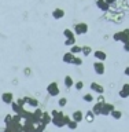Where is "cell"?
Returning <instances> with one entry per match:
<instances>
[{
  "mask_svg": "<svg viewBox=\"0 0 129 132\" xmlns=\"http://www.w3.org/2000/svg\"><path fill=\"white\" fill-rule=\"evenodd\" d=\"M102 106H103V103L102 102H98V103H95L93 107H92V113L95 116H99V114H102Z\"/></svg>",
  "mask_w": 129,
  "mask_h": 132,
  "instance_id": "obj_15",
  "label": "cell"
},
{
  "mask_svg": "<svg viewBox=\"0 0 129 132\" xmlns=\"http://www.w3.org/2000/svg\"><path fill=\"white\" fill-rule=\"evenodd\" d=\"M81 54H82V55H85V56H88V55L92 54V48H91L89 45H84V47L81 48Z\"/></svg>",
  "mask_w": 129,
  "mask_h": 132,
  "instance_id": "obj_19",
  "label": "cell"
},
{
  "mask_svg": "<svg viewBox=\"0 0 129 132\" xmlns=\"http://www.w3.org/2000/svg\"><path fill=\"white\" fill-rule=\"evenodd\" d=\"M63 117H65L63 111H59V114H58V116H55V117H52L51 122H52L55 127H58V128L66 127V124H65V121H63Z\"/></svg>",
  "mask_w": 129,
  "mask_h": 132,
  "instance_id": "obj_4",
  "label": "cell"
},
{
  "mask_svg": "<svg viewBox=\"0 0 129 132\" xmlns=\"http://www.w3.org/2000/svg\"><path fill=\"white\" fill-rule=\"evenodd\" d=\"M82 101L87 102V103H91L93 101V96H92V94H85L84 96H82Z\"/></svg>",
  "mask_w": 129,
  "mask_h": 132,
  "instance_id": "obj_24",
  "label": "cell"
},
{
  "mask_svg": "<svg viewBox=\"0 0 129 132\" xmlns=\"http://www.w3.org/2000/svg\"><path fill=\"white\" fill-rule=\"evenodd\" d=\"M52 16L55 19H61V18H63V16H65V11L62 10V8H55V10L52 11Z\"/></svg>",
  "mask_w": 129,
  "mask_h": 132,
  "instance_id": "obj_14",
  "label": "cell"
},
{
  "mask_svg": "<svg viewBox=\"0 0 129 132\" xmlns=\"http://www.w3.org/2000/svg\"><path fill=\"white\" fill-rule=\"evenodd\" d=\"M119 96L121 98H129V84H124L122 88L119 89Z\"/></svg>",
  "mask_w": 129,
  "mask_h": 132,
  "instance_id": "obj_13",
  "label": "cell"
},
{
  "mask_svg": "<svg viewBox=\"0 0 129 132\" xmlns=\"http://www.w3.org/2000/svg\"><path fill=\"white\" fill-rule=\"evenodd\" d=\"M66 127H67L69 129H77L78 122H76V121H73V120H72V121H69V122H67V125H66Z\"/></svg>",
  "mask_w": 129,
  "mask_h": 132,
  "instance_id": "obj_25",
  "label": "cell"
},
{
  "mask_svg": "<svg viewBox=\"0 0 129 132\" xmlns=\"http://www.w3.org/2000/svg\"><path fill=\"white\" fill-rule=\"evenodd\" d=\"M11 122H12V116L11 114H7L6 117H4V124H6V127H8Z\"/></svg>",
  "mask_w": 129,
  "mask_h": 132,
  "instance_id": "obj_27",
  "label": "cell"
},
{
  "mask_svg": "<svg viewBox=\"0 0 129 132\" xmlns=\"http://www.w3.org/2000/svg\"><path fill=\"white\" fill-rule=\"evenodd\" d=\"M93 70H95V73L96 74H105V70H106V68H105V63L103 62H100V61H96L93 63Z\"/></svg>",
  "mask_w": 129,
  "mask_h": 132,
  "instance_id": "obj_5",
  "label": "cell"
},
{
  "mask_svg": "<svg viewBox=\"0 0 129 132\" xmlns=\"http://www.w3.org/2000/svg\"><path fill=\"white\" fill-rule=\"evenodd\" d=\"M47 92L49 96H59V87H58V82L54 81V82H49L47 85Z\"/></svg>",
  "mask_w": 129,
  "mask_h": 132,
  "instance_id": "obj_1",
  "label": "cell"
},
{
  "mask_svg": "<svg viewBox=\"0 0 129 132\" xmlns=\"http://www.w3.org/2000/svg\"><path fill=\"white\" fill-rule=\"evenodd\" d=\"M110 116H111V117H113L114 120H119V118L122 117V113H121L119 110H115V109H114V110L110 113Z\"/></svg>",
  "mask_w": 129,
  "mask_h": 132,
  "instance_id": "obj_22",
  "label": "cell"
},
{
  "mask_svg": "<svg viewBox=\"0 0 129 132\" xmlns=\"http://www.w3.org/2000/svg\"><path fill=\"white\" fill-rule=\"evenodd\" d=\"M113 39L115 41H122V43H125L126 40H129V29H125V30H122V32L114 33Z\"/></svg>",
  "mask_w": 129,
  "mask_h": 132,
  "instance_id": "obj_3",
  "label": "cell"
},
{
  "mask_svg": "<svg viewBox=\"0 0 129 132\" xmlns=\"http://www.w3.org/2000/svg\"><path fill=\"white\" fill-rule=\"evenodd\" d=\"M74 85H76V89H77V91H81L82 88H84V82H82V81L74 82Z\"/></svg>",
  "mask_w": 129,
  "mask_h": 132,
  "instance_id": "obj_29",
  "label": "cell"
},
{
  "mask_svg": "<svg viewBox=\"0 0 129 132\" xmlns=\"http://www.w3.org/2000/svg\"><path fill=\"white\" fill-rule=\"evenodd\" d=\"M115 109L113 103H107L105 102L103 103V106H102V116H110V113Z\"/></svg>",
  "mask_w": 129,
  "mask_h": 132,
  "instance_id": "obj_6",
  "label": "cell"
},
{
  "mask_svg": "<svg viewBox=\"0 0 129 132\" xmlns=\"http://www.w3.org/2000/svg\"><path fill=\"white\" fill-rule=\"evenodd\" d=\"M124 73H125L126 76H129V66H126V68H125V70H124Z\"/></svg>",
  "mask_w": 129,
  "mask_h": 132,
  "instance_id": "obj_36",
  "label": "cell"
},
{
  "mask_svg": "<svg viewBox=\"0 0 129 132\" xmlns=\"http://www.w3.org/2000/svg\"><path fill=\"white\" fill-rule=\"evenodd\" d=\"M26 103H28V105H30V106H33L35 109L39 106V101H37V99H35V98H28V96H26Z\"/></svg>",
  "mask_w": 129,
  "mask_h": 132,
  "instance_id": "obj_18",
  "label": "cell"
},
{
  "mask_svg": "<svg viewBox=\"0 0 129 132\" xmlns=\"http://www.w3.org/2000/svg\"><path fill=\"white\" fill-rule=\"evenodd\" d=\"M81 48H82V47H80V45H77V44H74V45H72V47H70V52H72L73 55H77V54H81Z\"/></svg>",
  "mask_w": 129,
  "mask_h": 132,
  "instance_id": "obj_17",
  "label": "cell"
},
{
  "mask_svg": "<svg viewBox=\"0 0 129 132\" xmlns=\"http://www.w3.org/2000/svg\"><path fill=\"white\" fill-rule=\"evenodd\" d=\"M2 101L6 105H11L14 102V95H12V92H4V94H2Z\"/></svg>",
  "mask_w": 129,
  "mask_h": 132,
  "instance_id": "obj_7",
  "label": "cell"
},
{
  "mask_svg": "<svg viewBox=\"0 0 129 132\" xmlns=\"http://www.w3.org/2000/svg\"><path fill=\"white\" fill-rule=\"evenodd\" d=\"M65 44L69 45V47L74 45V44H76V37H72V39H66V40H65Z\"/></svg>",
  "mask_w": 129,
  "mask_h": 132,
  "instance_id": "obj_26",
  "label": "cell"
},
{
  "mask_svg": "<svg viewBox=\"0 0 129 132\" xmlns=\"http://www.w3.org/2000/svg\"><path fill=\"white\" fill-rule=\"evenodd\" d=\"M66 105H67V99H66V98H61V99H59V106L63 107V106H66Z\"/></svg>",
  "mask_w": 129,
  "mask_h": 132,
  "instance_id": "obj_31",
  "label": "cell"
},
{
  "mask_svg": "<svg viewBox=\"0 0 129 132\" xmlns=\"http://www.w3.org/2000/svg\"><path fill=\"white\" fill-rule=\"evenodd\" d=\"M73 32H74V35H85V33L88 32V25L85 22H78V23L74 25Z\"/></svg>",
  "mask_w": 129,
  "mask_h": 132,
  "instance_id": "obj_2",
  "label": "cell"
},
{
  "mask_svg": "<svg viewBox=\"0 0 129 132\" xmlns=\"http://www.w3.org/2000/svg\"><path fill=\"white\" fill-rule=\"evenodd\" d=\"M74 58H76V55H73V54L69 51V52H66L65 55H63V58H62V61H63L65 63H72V65H73Z\"/></svg>",
  "mask_w": 129,
  "mask_h": 132,
  "instance_id": "obj_11",
  "label": "cell"
},
{
  "mask_svg": "<svg viewBox=\"0 0 129 132\" xmlns=\"http://www.w3.org/2000/svg\"><path fill=\"white\" fill-rule=\"evenodd\" d=\"M96 6H98L99 8H100L102 11H107V10L110 8V6L107 4L106 0H98V2H96Z\"/></svg>",
  "mask_w": 129,
  "mask_h": 132,
  "instance_id": "obj_16",
  "label": "cell"
},
{
  "mask_svg": "<svg viewBox=\"0 0 129 132\" xmlns=\"http://www.w3.org/2000/svg\"><path fill=\"white\" fill-rule=\"evenodd\" d=\"M106 2H107V4L110 6V4H114L115 2H117V0H106Z\"/></svg>",
  "mask_w": 129,
  "mask_h": 132,
  "instance_id": "obj_35",
  "label": "cell"
},
{
  "mask_svg": "<svg viewBox=\"0 0 129 132\" xmlns=\"http://www.w3.org/2000/svg\"><path fill=\"white\" fill-rule=\"evenodd\" d=\"M73 65H76V66H81V65H82V58L76 56V58H74V61H73Z\"/></svg>",
  "mask_w": 129,
  "mask_h": 132,
  "instance_id": "obj_28",
  "label": "cell"
},
{
  "mask_svg": "<svg viewBox=\"0 0 129 132\" xmlns=\"http://www.w3.org/2000/svg\"><path fill=\"white\" fill-rule=\"evenodd\" d=\"M124 50H125L126 52H129V40H126L125 43H124Z\"/></svg>",
  "mask_w": 129,
  "mask_h": 132,
  "instance_id": "obj_33",
  "label": "cell"
},
{
  "mask_svg": "<svg viewBox=\"0 0 129 132\" xmlns=\"http://www.w3.org/2000/svg\"><path fill=\"white\" fill-rule=\"evenodd\" d=\"M16 103H18V105L19 106H25V105H26V98H22V99H18V101H16Z\"/></svg>",
  "mask_w": 129,
  "mask_h": 132,
  "instance_id": "obj_32",
  "label": "cell"
},
{
  "mask_svg": "<svg viewBox=\"0 0 129 132\" xmlns=\"http://www.w3.org/2000/svg\"><path fill=\"white\" fill-rule=\"evenodd\" d=\"M63 36H65V39H72V37H76V35H74V32L72 30V29H65V30H63Z\"/></svg>",
  "mask_w": 129,
  "mask_h": 132,
  "instance_id": "obj_20",
  "label": "cell"
},
{
  "mask_svg": "<svg viewBox=\"0 0 129 132\" xmlns=\"http://www.w3.org/2000/svg\"><path fill=\"white\" fill-rule=\"evenodd\" d=\"M49 114H51V117H55V116H58V114H59V111H58V110H52Z\"/></svg>",
  "mask_w": 129,
  "mask_h": 132,
  "instance_id": "obj_34",
  "label": "cell"
},
{
  "mask_svg": "<svg viewBox=\"0 0 129 132\" xmlns=\"http://www.w3.org/2000/svg\"><path fill=\"white\" fill-rule=\"evenodd\" d=\"M91 89L93 91V92H98L99 95H102L103 92H105V88H103V85H100V84H98V82H91Z\"/></svg>",
  "mask_w": 129,
  "mask_h": 132,
  "instance_id": "obj_8",
  "label": "cell"
},
{
  "mask_svg": "<svg viewBox=\"0 0 129 132\" xmlns=\"http://www.w3.org/2000/svg\"><path fill=\"white\" fill-rule=\"evenodd\" d=\"M51 120H52V117H51V114L49 113H43V116H41V118H40V122L41 124H44V125H48L49 122H51Z\"/></svg>",
  "mask_w": 129,
  "mask_h": 132,
  "instance_id": "obj_12",
  "label": "cell"
},
{
  "mask_svg": "<svg viewBox=\"0 0 129 132\" xmlns=\"http://www.w3.org/2000/svg\"><path fill=\"white\" fill-rule=\"evenodd\" d=\"M45 127L47 125H44V124H41V122H39L37 125L35 127V132H44V129H45Z\"/></svg>",
  "mask_w": 129,
  "mask_h": 132,
  "instance_id": "obj_23",
  "label": "cell"
},
{
  "mask_svg": "<svg viewBox=\"0 0 129 132\" xmlns=\"http://www.w3.org/2000/svg\"><path fill=\"white\" fill-rule=\"evenodd\" d=\"M93 116H95V114L92 113V111H91V113H87V114L84 116V117H85L87 120H88V122H92V121H93Z\"/></svg>",
  "mask_w": 129,
  "mask_h": 132,
  "instance_id": "obj_30",
  "label": "cell"
},
{
  "mask_svg": "<svg viewBox=\"0 0 129 132\" xmlns=\"http://www.w3.org/2000/svg\"><path fill=\"white\" fill-rule=\"evenodd\" d=\"M93 56L96 58L98 61L103 62V61H106V58H107V54H106L105 51H102V50H96V51H93Z\"/></svg>",
  "mask_w": 129,
  "mask_h": 132,
  "instance_id": "obj_9",
  "label": "cell"
},
{
  "mask_svg": "<svg viewBox=\"0 0 129 132\" xmlns=\"http://www.w3.org/2000/svg\"><path fill=\"white\" fill-rule=\"evenodd\" d=\"M72 120H73V121H76V122H81L82 120H84V114H82L80 110H76L72 114Z\"/></svg>",
  "mask_w": 129,
  "mask_h": 132,
  "instance_id": "obj_10",
  "label": "cell"
},
{
  "mask_svg": "<svg viewBox=\"0 0 129 132\" xmlns=\"http://www.w3.org/2000/svg\"><path fill=\"white\" fill-rule=\"evenodd\" d=\"M65 85L67 87V88H72V87L74 85V81H73V78L70 77V76H66L65 77Z\"/></svg>",
  "mask_w": 129,
  "mask_h": 132,
  "instance_id": "obj_21",
  "label": "cell"
}]
</instances>
